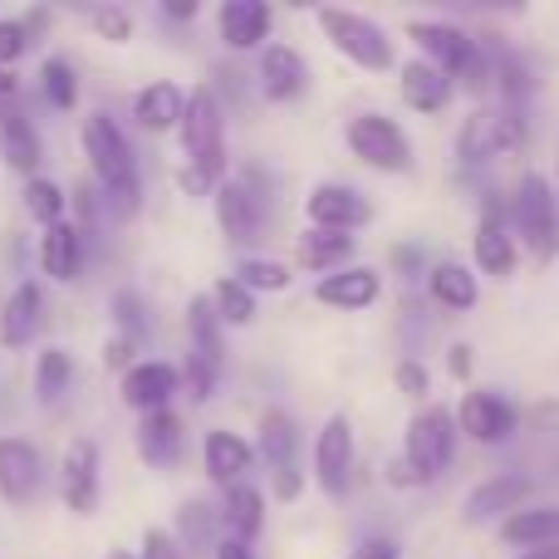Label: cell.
I'll return each mask as SVG.
<instances>
[{"mask_svg": "<svg viewBox=\"0 0 559 559\" xmlns=\"http://www.w3.org/2000/svg\"><path fill=\"white\" fill-rule=\"evenodd\" d=\"M378 295H383V275H378L373 265H344V271L324 275V280L314 285V299H319V305L344 309V314L378 305Z\"/></svg>", "mask_w": 559, "mask_h": 559, "instance_id": "obj_25", "label": "cell"}, {"mask_svg": "<svg viewBox=\"0 0 559 559\" xmlns=\"http://www.w3.org/2000/svg\"><path fill=\"white\" fill-rule=\"evenodd\" d=\"M348 559H403V545H397L393 535H368Z\"/></svg>", "mask_w": 559, "mask_h": 559, "instance_id": "obj_47", "label": "cell"}, {"mask_svg": "<svg viewBox=\"0 0 559 559\" xmlns=\"http://www.w3.org/2000/svg\"><path fill=\"white\" fill-rule=\"evenodd\" d=\"M84 241H88V231L79 222L49 226V231L39 236V246H35L39 271H45L49 280H59V285H74V280L84 275Z\"/></svg>", "mask_w": 559, "mask_h": 559, "instance_id": "obj_22", "label": "cell"}, {"mask_svg": "<svg viewBox=\"0 0 559 559\" xmlns=\"http://www.w3.org/2000/svg\"><path fill=\"white\" fill-rule=\"evenodd\" d=\"M521 559H559V545H545V550H525Z\"/></svg>", "mask_w": 559, "mask_h": 559, "instance_id": "obj_55", "label": "cell"}, {"mask_svg": "<svg viewBox=\"0 0 559 559\" xmlns=\"http://www.w3.org/2000/svg\"><path fill=\"white\" fill-rule=\"evenodd\" d=\"M393 383H397V393H407V397H427V393H432V378H427V368L417 364V358H403V364L393 368Z\"/></svg>", "mask_w": 559, "mask_h": 559, "instance_id": "obj_46", "label": "cell"}, {"mask_svg": "<svg viewBox=\"0 0 559 559\" xmlns=\"http://www.w3.org/2000/svg\"><path fill=\"white\" fill-rule=\"evenodd\" d=\"M29 29H25V20H0V69H10V64H20V59L29 55Z\"/></svg>", "mask_w": 559, "mask_h": 559, "instance_id": "obj_44", "label": "cell"}, {"mask_svg": "<svg viewBox=\"0 0 559 559\" xmlns=\"http://www.w3.org/2000/svg\"><path fill=\"white\" fill-rule=\"evenodd\" d=\"M39 94H45V104L55 108V114H74L79 74H74V64H69L64 55H49L45 64H39Z\"/></svg>", "mask_w": 559, "mask_h": 559, "instance_id": "obj_37", "label": "cell"}, {"mask_svg": "<svg viewBox=\"0 0 559 559\" xmlns=\"http://www.w3.org/2000/svg\"><path fill=\"white\" fill-rule=\"evenodd\" d=\"M271 29H275V10L265 0H222V10H216V35L236 55L265 49Z\"/></svg>", "mask_w": 559, "mask_h": 559, "instance_id": "obj_18", "label": "cell"}, {"mask_svg": "<svg viewBox=\"0 0 559 559\" xmlns=\"http://www.w3.org/2000/svg\"><path fill=\"white\" fill-rule=\"evenodd\" d=\"M535 491V481L525 472H501V476H491V481H481L472 496H466V506H462V515H466V525H481V521H496V515H515L525 506V496Z\"/></svg>", "mask_w": 559, "mask_h": 559, "instance_id": "obj_21", "label": "cell"}, {"mask_svg": "<svg viewBox=\"0 0 559 559\" xmlns=\"http://www.w3.org/2000/svg\"><path fill=\"white\" fill-rule=\"evenodd\" d=\"M25 212L39 231H49V226L69 222V192L49 177H35V182H25Z\"/></svg>", "mask_w": 559, "mask_h": 559, "instance_id": "obj_38", "label": "cell"}, {"mask_svg": "<svg viewBox=\"0 0 559 559\" xmlns=\"http://www.w3.org/2000/svg\"><path fill=\"white\" fill-rule=\"evenodd\" d=\"M163 15L177 20V25H187V20L202 15V0H163Z\"/></svg>", "mask_w": 559, "mask_h": 559, "instance_id": "obj_49", "label": "cell"}, {"mask_svg": "<svg viewBox=\"0 0 559 559\" xmlns=\"http://www.w3.org/2000/svg\"><path fill=\"white\" fill-rule=\"evenodd\" d=\"M212 559H255V550L251 545H241V540H231V535H222V545H216Z\"/></svg>", "mask_w": 559, "mask_h": 559, "instance_id": "obj_52", "label": "cell"}, {"mask_svg": "<svg viewBox=\"0 0 559 559\" xmlns=\"http://www.w3.org/2000/svg\"><path fill=\"white\" fill-rule=\"evenodd\" d=\"M182 417L173 413V407H163V413H147L138 417V432H133V447L138 456H143L147 466H177V456H182Z\"/></svg>", "mask_w": 559, "mask_h": 559, "instance_id": "obj_26", "label": "cell"}, {"mask_svg": "<svg viewBox=\"0 0 559 559\" xmlns=\"http://www.w3.org/2000/svg\"><path fill=\"white\" fill-rule=\"evenodd\" d=\"M20 114V79L15 69H0V118Z\"/></svg>", "mask_w": 559, "mask_h": 559, "instance_id": "obj_48", "label": "cell"}, {"mask_svg": "<svg viewBox=\"0 0 559 559\" xmlns=\"http://www.w3.org/2000/svg\"><path fill=\"white\" fill-rule=\"evenodd\" d=\"M456 456V417L447 407H423L407 423V442H403V462L417 472V481H437Z\"/></svg>", "mask_w": 559, "mask_h": 559, "instance_id": "obj_8", "label": "cell"}, {"mask_svg": "<svg viewBox=\"0 0 559 559\" xmlns=\"http://www.w3.org/2000/svg\"><path fill=\"white\" fill-rule=\"evenodd\" d=\"M138 559H192L177 545L173 531H163V525H147L143 535H138Z\"/></svg>", "mask_w": 559, "mask_h": 559, "instance_id": "obj_43", "label": "cell"}, {"mask_svg": "<svg viewBox=\"0 0 559 559\" xmlns=\"http://www.w3.org/2000/svg\"><path fill=\"white\" fill-rule=\"evenodd\" d=\"M212 212H216V226L231 246H251L261 241L265 231V197L255 192L251 177H226L212 197Z\"/></svg>", "mask_w": 559, "mask_h": 559, "instance_id": "obj_10", "label": "cell"}, {"mask_svg": "<svg viewBox=\"0 0 559 559\" xmlns=\"http://www.w3.org/2000/svg\"><path fill=\"white\" fill-rule=\"evenodd\" d=\"M202 472L212 486H222V491H231V486L251 481L255 472V447L246 442V437L226 432V427H216V432L202 437Z\"/></svg>", "mask_w": 559, "mask_h": 559, "instance_id": "obj_19", "label": "cell"}, {"mask_svg": "<svg viewBox=\"0 0 559 559\" xmlns=\"http://www.w3.org/2000/svg\"><path fill=\"white\" fill-rule=\"evenodd\" d=\"M388 481H393V486H423V481H417V472L403 462V456H397V462H388Z\"/></svg>", "mask_w": 559, "mask_h": 559, "instance_id": "obj_53", "label": "cell"}, {"mask_svg": "<svg viewBox=\"0 0 559 559\" xmlns=\"http://www.w3.org/2000/svg\"><path fill=\"white\" fill-rule=\"evenodd\" d=\"M45 491V456L29 437H0V501L25 511Z\"/></svg>", "mask_w": 559, "mask_h": 559, "instance_id": "obj_12", "label": "cell"}, {"mask_svg": "<svg viewBox=\"0 0 559 559\" xmlns=\"http://www.w3.org/2000/svg\"><path fill=\"white\" fill-rule=\"evenodd\" d=\"M344 143L348 153L358 157L364 167H373V173H413V143H407L403 123L388 114H358L348 118L344 128Z\"/></svg>", "mask_w": 559, "mask_h": 559, "instance_id": "obj_7", "label": "cell"}, {"mask_svg": "<svg viewBox=\"0 0 559 559\" xmlns=\"http://www.w3.org/2000/svg\"><path fill=\"white\" fill-rule=\"evenodd\" d=\"M0 157H5L10 173H20L25 182L39 177V163H45V143H39L35 123L25 118V108L10 118H0Z\"/></svg>", "mask_w": 559, "mask_h": 559, "instance_id": "obj_28", "label": "cell"}, {"mask_svg": "<svg viewBox=\"0 0 559 559\" xmlns=\"http://www.w3.org/2000/svg\"><path fill=\"white\" fill-rule=\"evenodd\" d=\"M314 20L348 64L368 69V74H388L393 69V39H388V29L378 20L358 15V10H338V5H324Z\"/></svg>", "mask_w": 559, "mask_h": 559, "instance_id": "obj_4", "label": "cell"}, {"mask_svg": "<svg viewBox=\"0 0 559 559\" xmlns=\"http://www.w3.org/2000/svg\"><path fill=\"white\" fill-rule=\"evenodd\" d=\"M515 147H525L521 108H476L462 123V133H456V157L466 167H481L501 153H515Z\"/></svg>", "mask_w": 559, "mask_h": 559, "instance_id": "obj_9", "label": "cell"}, {"mask_svg": "<svg viewBox=\"0 0 559 559\" xmlns=\"http://www.w3.org/2000/svg\"><path fill=\"white\" fill-rule=\"evenodd\" d=\"M187 338H192V358H202L206 368L222 373L226 368V324H222V314L212 309L206 295L187 299Z\"/></svg>", "mask_w": 559, "mask_h": 559, "instance_id": "obj_29", "label": "cell"}, {"mask_svg": "<svg viewBox=\"0 0 559 559\" xmlns=\"http://www.w3.org/2000/svg\"><path fill=\"white\" fill-rule=\"evenodd\" d=\"M222 531L241 545H251L255 535L265 531V491L261 486L241 481V486H231V491H222Z\"/></svg>", "mask_w": 559, "mask_h": 559, "instance_id": "obj_31", "label": "cell"}, {"mask_svg": "<svg viewBox=\"0 0 559 559\" xmlns=\"http://www.w3.org/2000/svg\"><path fill=\"white\" fill-rule=\"evenodd\" d=\"M206 299H212V309L222 314V324H231V329H251L255 324V295L236 275L216 280V285L206 289Z\"/></svg>", "mask_w": 559, "mask_h": 559, "instance_id": "obj_36", "label": "cell"}, {"mask_svg": "<svg viewBox=\"0 0 559 559\" xmlns=\"http://www.w3.org/2000/svg\"><path fill=\"white\" fill-rule=\"evenodd\" d=\"M45 329V289L35 280H20L0 305V348H29Z\"/></svg>", "mask_w": 559, "mask_h": 559, "instance_id": "obj_20", "label": "cell"}, {"mask_svg": "<svg viewBox=\"0 0 559 559\" xmlns=\"http://www.w3.org/2000/svg\"><path fill=\"white\" fill-rule=\"evenodd\" d=\"M182 138V157H187V173L206 177L212 187H222L231 177V153H226V108L216 98L212 84H197L187 94V118L177 128Z\"/></svg>", "mask_w": 559, "mask_h": 559, "instance_id": "obj_2", "label": "cell"}, {"mask_svg": "<svg viewBox=\"0 0 559 559\" xmlns=\"http://www.w3.org/2000/svg\"><path fill=\"white\" fill-rule=\"evenodd\" d=\"M456 427H462L472 442L496 447V442H506V437L521 427V413H515L511 397L491 393V388H476V393H466L462 407H456Z\"/></svg>", "mask_w": 559, "mask_h": 559, "instance_id": "obj_16", "label": "cell"}, {"mask_svg": "<svg viewBox=\"0 0 559 559\" xmlns=\"http://www.w3.org/2000/svg\"><path fill=\"white\" fill-rule=\"evenodd\" d=\"M427 295H432V305H442L447 314H466V309H476V299H481V285H476L472 265L442 261L427 271Z\"/></svg>", "mask_w": 559, "mask_h": 559, "instance_id": "obj_32", "label": "cell"}, {"mask_svg": "<svg viewBox=\"0 0 559 559\" xmlns=\"http://www.w3.org/2000/svg\"><path fill=\"white\" fill-rule=\"evenodd\" d=\"M255 456L271 466V496L275 501H299L305 472H299V427L285 407H265L255 423Z\"/></svg>", "mask_w": 559, "mask_h": 559, "instance_id": "obj_6", "label": "cell"}, {"mask_svg": "<svg viewBox=\"0 0 559 559\" xmlns=\"http://www.w3.org/2000/svg\"><path fill=\"white\" fill-rule=\"evenodd\" d=\"M20 20H25L29 39H39V35H45V29H49V20H55V10H49V5H35V10H25V15H20Z\"/></svg>", "mask_w": 559, "mask_h": 559, "instance_id": "obj_51", "label": "cell"}, {"mask_svg": "<svg viewBox=\"0 0 559 559\" xmlns=\"http://www.w3.org/2000/svg\"><path fill=\"white\" fill-rule=\"evenodd\" d=\"M108 314H114V334L133 338L138 348L147 344V334H153V314H147V305H143L138 289H118V295L108 299Z\"/></svg>", "mask_w": 559, "mask_h": 559, "instance_id": "obj_39", "label": "cell"}, {"mask_svg": "<svg viewBox=\"0 0 559 559\" xmlns=\"http://www.w3.org/2000/svg\"><path fill=\"white\" fill-rule=\"evenodd\" d=\"M511 231L525 241L535 261H555L559 255V206L555 187L540 173H525L511 197Z\"/></svg>", "mask_w": 559, "mask_h": 559, "instance_id": "obj_5", "label": "cell"}, {"mask_svg": "<svg viewBox=\"0 0 559 559\" xmlns=\"http://www.w3.org/2000/svg\"><path fill=\"white\" fill-rule=\"evenodd\" d=\"M88 29H94L104 45H128V39H133V10H123V5H94V10H88Z\"/></svg>", "mask_w": 559, "mask_h": 559, "instance_id": "obj_41", "label": "cell"}, {"mask_svg": "<svg viewBox=\"0 0 559 559\" xmlns=\"http://www.w3.org/2000/svg\"><path fill=\"white\" fill-rule=\"evenodd\" d=\"M295 265H299V271H314L319 280L344 271V265H354V236L314 231V226H309V231L295 241Z\"/></svg>", "mask_w": 559, "mask_h": 559, "instance_id": "obj_30", "label": "cell"}, {"mask_svg": "<svg viewBox=\"0 0 559 559\" xmlns=\"http://www.w3.org/2000/svg\"><path fill=\"white\" fill-rule=\"evenodd\" d=\"M59 496L64 511L94 515L98 511V447L94 437H69L59 452Z\"/></svg>", "mask_w": 559, "mask_h": 559, "instance_id": "obj_15", "label": "cell"}, {"mask_svg": "<svg viewBox=\"0 0 559 559\" xmlns=\"http://www.w3.org/2000/svg\"><path fill=\"white\" fill-rule=\"evenodd\" d=\"M261 94L271 104H295L309 94V64L295 45H265L261 49Z\"/></svg>", "mask_w": 559, "mask_h": 559, "instance_id": "obj_23", "label": "cell"}, {"mask_svg": "<svg viewBox=\"0 0 559 559\" xmlns=\"http://www.w3.org/2000/svg\"><path fill=\"white\" fill-rule=\"evenodd\" d=\"M118 393H123V403L133 407L138 417L163 413V407H173V397L182 393V368H173L167 358H138V364L118 378Z\"/></svg>", "mask_w": 559, "mask_h": 559, "instance_id": "obj_14", "label": "cell"}, {"mask_svg": "<svg viewBox=\"0 0 559 559\" xmlns=\"http://www.w3.org/2000/svg\"><path fill=\"white\" fill-rule=\"evenodd\" d=\"M133 118L143 133L163 138V133H177L187 118V88H177L173 79H153L133 94Z\"/></svg>", "mask_w": 559, "mask_h": 559, "instance_id": "obj_24", "label": "cell"}, {"mask_svg": "<svg viewBox=\"0 0 559 559\" xmlns=\"http://www.w3.org/2000/svg\"><path fill=\"white\" fill-rule=\"evenodd\" d=\"M452 373L456 378L472 373V348H466V344H452Z\"/></svg>", "mask_w": 559, "mask_h": 559, "instance_id": "obj_54", "label": "cell"}, {"mask_svg": "<svg viewBox=\"0 0 559 559\" xmlns=\"http://www.w3.org/2000/svg\"><path fill=\"white\" fill-rule=\"evenodd\" d=\"M69 388H74V358L55 344L39 348V358H35V403L59 407L69 397Z\"/></svg>", "mask_w": 559, "mask_h": 559, "instance_id": "obj_35", "label": "cell"}, {"mask_svg": "<svg viewBox=\"0 0 559 559\" xmlns=\"http://www.w3.org/2000/svg\"><path fill=\"white\" fill-rule=\"evenodd\" d=\"M472 255H476V271L496 275V280H506L515 271V261H521V251H515V231H511L506 206L496 202V197L481 202V222H476V236H472Z\"/></svg>", "mask_w": 559, "mask_h": 559, "instance_id": "obj_17", "label": "cell"}, {"mask_svg": "<svg viewBox=\"0 0 559 559\" xmlns=\"http://www.w3.org/2000/svg\"><path fill=\"white\" fill-rule=\"evenodd\" d=\"M305 216H309L314 231L354 236L358 226L373 222V206H368V197L358 192V187H348V182H319L314 192L305 197Z\"/></svg>", "mask_w": 559, "mask_h": 559, "instance_id": "obj_13", "label": "cell"}, {"mask_svg": "<svg viewBox=\"0 0 559 559\" xmlns=\"http://www.w3.org/2000/svg\"><path fill=\"white\" fill-rule=\"evenodd\" d=\"M236 280H241L251 295H280V289H289V265L285 261H271V255H241L236 261Z\"/></svg>", "mask_w": 559, "mask_h": 559, "instance_id": "obj_40", "label": "cell"}, {"mask_svg": "<svg viewBox=\"0 0 559 559\" xmlns=\"http://www.w3.org/2000/svg\"><path fill=\"white\" fill-rule=\"evenodd\" d=\"M501 540L506 545H525V550H545L559 545V506H531L501 521Z\"/></svg>", "mask_w": 559, "mask_h": 559, "instance_id": "obj_33", "label": "cell"}, {"mask_svg": "<svg viewBox=\"0 0 559 559\" xmlns=\"http://www.w3.org/2000/svg\"><path fill=\"white\" fill-rule=\"evenodd\" d=\"M79 143H84L94 182L104 187L108 212H114L118 222L138 216V206H143V177H138V157H133V143H128L123 128L108 114H88L84 128H79Z\"/></svg>", "mask_w": 559, "mask_h": 559, "instance_id": "obj_1", "label": "cell"}, {"mask_svg": "<svg viewBox=\"0 0 559 559\" xmlns=\"http://www.w3.org/2000/svg\"><path fill=\"white\" fill-rule=\"evenodd\" d=\"M216 531H222V511H212L206 501H187L182 511H177V545H182L187 555H216Z\"/></svg>", "mask_w": 559, "mask_h": 559, "instance_id": "obj_34", "label": "cell"}, {"mask_svg": "<svg viewBox=\"0 0 559 559\" xmlns=\"http://www.w3.org/2000/svg\"><path fill=\"white\" fill-rule=\"evenodd\" d=\"M393 265L403 275H423V251L417 246H393Z\"/></svg>", "mask_w": 559, "mask_h": 559, "instance_id": "obj_50", "label": "cell"}, {"mask_svg": "<svg viewBox=\"0 0 559 559\" xmlns=\"http://www.w3.org/2000/svg\"><path fill=\"white\" fill-rule=\"evenodd\" d=\"M314 481L329 501H344L354 486V423L334 413L314 437Z\"/></svg>", "mask_w": 559, "mask_h": 559, "instance_id": "obj_11", "label": "cell"}, {"mask_svg": "<svg viewBox=\"0 0 559 559\" xmlns=\"http://www.w3.org/2000/svg\"><path fill=\"white\" fill-rule=\"evenodd\" d=\"M104 559H138V550H108Z\"/></svg>", "mask_w": 559, "mask_h": 559, "instance_id": "obj_56", "label": "cell"}, {"mask_svg": "<svg viewBox=\"0 0 559 559\" xmlns=\"http://www.w3.org/2000/svg\"><path fill=\"white\" fill-rule=\"evenodd\" d=\"M397 88H403V104L413 108V114H442L447 104H452V74H442L437 64H427V59H407L403 74H397Z\"/></svg>", "mask_w": 559, "mask_h": 559, "instance_id": "obj_27", "label": "cell"}, {"mask_svg": "<svg viewBox=\"0 0 559 559\" xmlns=\"http://www.w3.org/2000/svg\"><path fill=\"white\" fill-rule=\"evenodd\" d=\"M182 383H187V397H192V403L202 407V403H212V393H216V383H222V373H216V368H206L202 358L187 354V364H182Z\"/></svg>", "mask_w": 559, "mask_h": 559, "instance_id": "obj_42", "label": "cell"}, {"mask_svg": "<svg viewBox=\"0 0 559 559\" xmlns=\"http://www.w3.org/2000/svg\"><path fill=\"white\" fill-rule=\"evenodd\" d=\"M98 364H104L108 373L123 378L128 368L138 364V344H133V338H123V334H108V338H104V348H98Z\"/></svg>", "mask_w": 559, "mask_h": 559, "instance_id": "obj_45", "label": "cell"}, {"mask_svg": "<svg viewBox=\"0 0 559 559\" xmlns=\"http://www.w3.org/2000/svg\"><path fill=\"white\" fill-rule=\"evenodd\" d=\"M407 39L423 49L427 64H437L442 74H452V84L456 79H466L472 88L491 84V55H486V39L466 35V29L452 25V20H413V25H407Z\"/></svg>", "mask_w": 559, "mask_h": 559, "instance_id": "obj_3", "label": "cell"}]
</instances>
